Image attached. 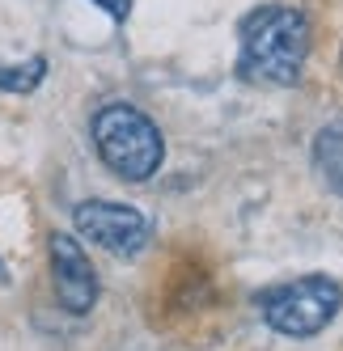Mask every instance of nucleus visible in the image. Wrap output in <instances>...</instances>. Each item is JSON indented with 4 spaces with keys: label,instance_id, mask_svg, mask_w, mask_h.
I'll use <instances>...</instances> for the list:
<instances>
[{
    "label": "nucleus",
    "instance_id": "f257e3e1",
    "mask_svg": "<svg viewBox=\"0 0 343 351\" xmlns=\"http://www.w3.org/2000/svg\"><path fill=\"white\" fill-rule=\"evenodd\" d=\"M309 56V26L288 5H263L241 21V56L237 68L246 81L263 85H297Z\"/></svg>",
    "mask_w": 343,
    "mask_h": 351
},
{
    "label": "nucleus",
    "instance_id": "f03ea898",
    "mask_svg": "<svg viewBox=\"0 0 343 351\" xmlns=\"http://www.w3.org/2000/svg\"><path fill=\"white\" fill-rule=\"evenodd\" d=\"M93 148L102 165L123 182H149L165 161L157 123L128 102H106L93 114Z\"/></svg>",
    "mask_w": 343,
    "mask_h": 351
},
{
    "label": "nucleus",
    "instance_id": "423d86ee",
    "mask_svg": "<svg viewBox=\"0 0 343 351\" xmlns=\"http://www.w3.org/2000/svg\"><path fill=\"white\" fill-rule=\"evenodd\" d=\"M314 165L322 173V182L343 195V123H331L314 136Z\"/></svg>",
    "mask_w": 343,
    "mask_h": 351
},
{
    "label": "nucleus",
    "instance_id": "20e7f679",
    "mask_svg": "<svg viewBox=\"0 0 343 351\" xmlns=\"http://www.w3.org/2000/svg\"><path fill=\"white\" fill-rule=\"evenodd\" d=\"M72 224L77 233L89 237L93 245H102L115 258H136L153 237V224L144 212L128 204H110V199H89V204L72 208Z\"/></svg>",
    "mask_w": 343,
    "mask_h": 351
},
{
    "label": "nucleus",
    "instance_id": "39448f33",
    "mask_svg": "<svg viewBox=\"0 0 343 351\" xmlns=\"http://www.w3.org/2000/svg\"><path fill=\"white\" fill-rule=\"evenodd\" d=\"M51 250V284H56V300L64 313H89L97 305V271L89 263V254L81 250V241L72 233H51L47 237Z\"/></svg>",
    "mask_w": 343,
    "mask_h": 351
},
{
    "label": "nucleus",
    "instance_id": "0eeeda50",
    "mask_svg": "<svg viewBox=\"0 0 343 351\" xmlns=\"http://www.w3.org/2000/svg\"><path fill=\"white\" fill-rule=\"evenodd\" d=\"M47 77V60L43 56H30L21 64H5L0 60V89L5 93H34Z\"/></svg>",
    "mask_w": 343,
    "mask_h": 351
},
{
    "label": "nucleus",
    "instance_id": "7ed1b4c3",
    "mask_svg": "<svg viewBox=\"0 0 343 351\" xmlns=\"http://www.w3.org/2000/svg\"><path fill=\"white\" fill-rule=\"evenodd\" d=\"M343 309V288L331 275H301L292 284L267 288L259 296V313L284 339H314Z\"/></svg>",
    "mask_w": 343,
    "mask_h": 351
},
{
    "label": "nucleus",
    "instance_id": "6e6552de",
    "mask_svg": "<svg viewBox=\"0 0 343 351\" xmlns=\"http://www.w3.org/2000/svg\"><path fill=\"white\" fill-rule=\"evenodd\" d=\"M93 5H102L115 21H128V13H132V0H93Z\"/></svg>",
    "mask_w": 343,
    "mask_h": 351
},
{
    "label": "nucleus",
    "instance_id": "1a4fd4ad",
    "mask_svg": "<svg viewBox=\"0 0 343 351\" xmlns=\"http://www.w3.org/2000/svg\"><path fill=\"white\" fill-rule=\"evenodd\" d=\"M0 284H9V271H5V263H0Z\"/></svg>",
    "mask_w": 343,
    "mask_h": 351
}]
</instances>
